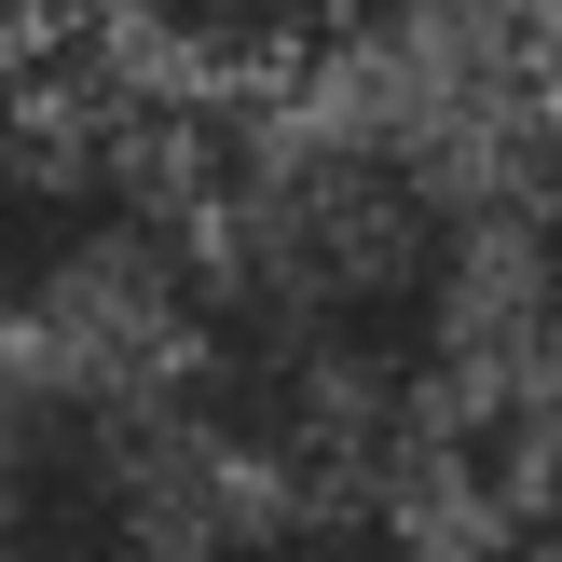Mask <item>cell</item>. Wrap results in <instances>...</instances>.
I'll return each instance as SVG.
<instances>
[{
    "mask_svg": "<svg viewBox=\"0 0 562 562\" xmlns=\"http://www.w3.org/2000/svg\"><path fill=\"white\" fill-rule=\"evenodd\" d=\"M206 439L165 384H82L0 357V562H179L220 508Z\"/></svg>",
    "mask_w": 562,
    "mask_h": 562,
    "instance_id": "obj_1",
    "label": "cell"
},
{
    "mask_svg": "<svg viewBox=\"0 0 562 562\" xmlns=\"http://www.w3.org/2000/svg\"><path fill=\"white\" fill-rule=\"evenodd\" d=\"M179 562H439V536L398 494H261V481H234L179 536Z\"/></svg>",
    "mask_w": 562,
    "mask_h": 562,
    "instance_id": "obj_2",
    "label": "cell"
},
{
    "mask_svg": "<svg viewBox=\"0 0 562 562\" xmlns=\"http://www.w3.org/2000/svg\"><path fill=\"white\" fill-rule=\"evenodd\" d=\"M481 562H562V412L521 439V467H508V481H494Z\"/></svg>",
    "mask_w": 562,
    "mask_h": 562,
    "instance_id": "obj_3",
    "label": "cell"
}]
</instances>
